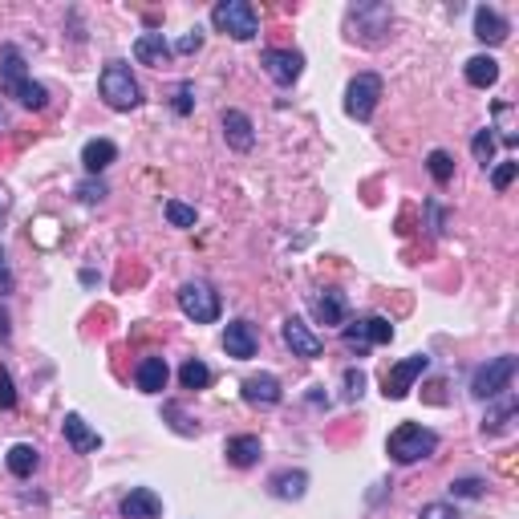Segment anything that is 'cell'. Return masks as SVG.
Wrapping results in <instances>:
<instances>
[{"mask_svg": "<svg viewBox=\"0 0 519 519\" xmlns=\"http://www.w3.org/2000/svg\"><path fill=\"white\" fill-rule=\"evenodd\" d=\"M268 491H272L276 499H300V495L308 491V475L305 471H276V475L268 479Z\"/></svg>", "mask_w": 519, "mask_h": 519, "instance_id": "23", "label": "cell"}, {"mask_svg": "<svg viewBox=\"0 0 519 519\" xmlns=\"http://www.w3.org/2000/svg\"><path fill=\"white\" fill-rule=\"evenodd\" d=\"M9 292H13V268L4 260V247H0V297H9Z\"/></svg>", "mask_w": 519, "mask_h": 519, "instance_id": "38", "label": "cell"}, {"mask_svg": "<svg viewBox=\"0 0 519 519\" xmlns=\"http://www.w3.org/2000/svg\"><path fill=\"white\" fill-rule=\"evenodd\" d=\"M511 378H515V357H511V353L491 357L487 365L475 370V378H471V394H475L479 402H495V398H503L511 389Z\"/></svg>", "mask_w": 519, "mask_h": 519, "instance_id": "5", "label": "cell"}, {"mask_svg": "<svg viewBox=\"0 0 519 519\" xmlns=\"http://www.w3.org/2000/svg\"><path fill=\"white\" fill-rule=\"evenodd\" d=\"M418 519H463V515H458L455 503H426V507L418 511Z\"/></svg>", "mask_w": 519, "mask_h": 519, "instance_id": "34", "label": "cell"}, {"mask_svg": "<svg viewBox=\"0 0 519 519\" xmlns=\"http://www.w3.org/2000/svg\"><path fill=\"white\" fill-rule=\"evenodd\" d=\"M381 102V78L378 73H357V78L345 86V114L353 122H370L373 110Z\"/></svg>", "mask_w": 519, "mask_h": 519, "instance_id": "7", "label": "cell"}, {"mask_svg": "<svg viewBox=\"0 0 519 519\" xmlns=\"http://www.w3.org/2000/svg\"><path fill=\"white\" fill-rule=\"evenodd\" d=\"M317 317L325 321V325H345V317H349V300H345V292L337 289H325L317 297Z\"/></svg>", "mask_w": 519, "mask_h": 519, "instance_id": "24", "label": "cell"}, {"mask_svg": "<svg viewBox=\"0 0 519 519\" xmlns=\"http://www.w3.org/2000/svg\"><path fill=\"white\" fill-rule=\"evenodd\" d=\"M171 54H175V49H171V41L163 33H142L138 41H134V57H138L142 65H155V70L167 65Z\"/></svg>", "mask_w": 519, "mask_h": 519, "instance_id": "18", "label": "cell"}, {"mask_svg": "<svg viewBox=\"0 0 519 519\" xmlns=\"http://www.w3.org/2000/svg\"><path fill=\"white\" fill-rule=\"evenodd\" d=\"M118 159V146L110 138H89L86 146H81V167L89 171V175H97V171H106L110 163Z\"/></svg>", "mask_w": 519, "mask_h": 519, "instance_id": "21", "label": "cell"}, {"mask_svg": "<svg viewBox=\"0 0 519 519\" xmlns=\"http://www.w3.org/2000/svg\"><path fill=\"white\" fill-rule=\"evenodd\" d=\"M199 45H203V33H199V29H191V33H187L183 41L175 45V54H195V49H199Z\"/></svg>", "mask_w": 519, "mask_h": 519, "instance_id": "39", "label": "cell"}, {"mask_svg": "<svg viewBox=\"0 0 519 519\" xmlns=\"http://www.w3.org/2000/svg\"><path fill=\"white\" fill-rule=\"evenodd\" d=\"M426 370H431V357H426V353H414V357L389 365V373H386V398H389V402H402V398L414 389V381L423 378Z\"/></svg>", "mask_w": 519, "mask_h": 519, "instance_id": "9", "label": "cell"}, {"mask_svg": "<svg viewBox=\"0 0 519 519\" xmlns=\"http://www.w3.org/2000/svg\"><path fill=\"white\" fill-rule=\"evenodd\" d=\"M381 33H389V9L386 4H357L349 9V37L353 41H365V45H378Z\"/></svg>", "mask_w": 519, "mask_h": 519, "instance_id": "8", "label": "cell"}, {"mask_svg": "<svg viewBox=\"0 0 519 519\" xmlns=\"http://www.w3.org/2000/svg\"><path fill=\"white\" fill-rule=\"evenodd\" d=\"M65 442H70L78 455H94L97 447H102V439H97V431H89L86 426V418L81 414H65Z\"/></svg>", "mask_w": 519, "mask_h": 519, "instance_id": "20", "label": "cell"}, {"mask_svg": "<svg viewBox=\"0 0 519 519\" xmlns=\"http://www.w3.org/2000/svg\"><path fill=\"white\" fill-rule=\"evenodd\" d=\"M118 507H122L126 519H159L163 515V499L150 491V487H134V491L126 495Z\"/></svg>", "mask_w": 519, "mask_h": 519, "instance_id": "16", "label": "cell"}, {"mask_svg": "<svg viewBox=\"0 0 519 519\" xmlns=\"http://www.w3.org/2000/svg\"><path fill=\"white\" fill-rule=\"evenodd\" d=\"M280 333H284V345L292 349V357L313 361V357H321V353H325V341H321V337L313 333V329H308L300 317H289V321H284Z\"/></svg>", "mask_w": 519, "mask_h": 519, "instance_id": "12", "label": "cell"}, {"mask_svg": "<svg viewBox=\"0 0 519 519\" xmlns=\"http://www.w3.org/2000/svg\"><path fill=\"white\" fill-rule=\"evenodd\" d=\"M167 378H171V370L163 357H142L138 370H134V386H138L142 394H163V389H167Z\"/></svg>", "mask_w": 519, "mask_h": 519, "instance_id": "17", "label": "cell"}, {"mask_svg": "<svg viewBox=\"0 0 519 519\" xmlns=\"http://www.w3.org/2000/svg\"><path fill=\"white\" fill-rule=\"evenodd\" d=\"M434 450H439V434L426 431V426H418V423H402L386 439V455L394 458V463H402V466L423 463V458L434 455Z\"/></svg>", "mask_w": 519, "mask_h": 519, "instance_id": "2", "label": "cell"}, {"mask_svg": "<svg viewBox=\"0 0 519 519\" xmlns=\"http://www.w3.org/2000/svg\"><path fill=\"white\" fill-rule=\"evenodd\" d=\"M255 329L247 325V321H231L228 329H223V349H228V357H236V361H247V357H255Z\"/></svg>", "mask_w": 519, "mask_h": 519, "instance_id": "15", "label": "cell"}, {"mask_svg": "<svg viewBox=\"0 0 519 519\" xmlns=\"http://www.w3.org/2000/svg\"><path fill=\"white\" fill-rule=\"evenodd\" d=\"M17 406V389H13L9 370H0V410H13Z\"/></svg>", "mask_w": 519, "mask_h": 519, "instance_id": "37", "label": "cell"}, {"mask_svg": "<svg viewBox=\"0 0 519 519\" xmlns=\"http://www.w3.org/2000/svg\"><path fill=\"white\" fill-rule=\"evenodd\" d=\"M426 171H431V179L439 187H447L450 179H455V159H450L447 150H431V155H426Z\"/></svg>", "mask_w": 519, "mask_h": 519, "instance_id": "28", "label": "cell"}, {"mask_svg": "<svg viewBox=\"0 0 519 519\" xmlns=\"http://www.w3.org/2000/svg\"><path fill=\"white\" fill-rule=\"evenodd\" d=\"M13 341V329H9V313H4V305H0V345Z\"/></svg>", "mask_w": 519, "mask_h": 519, "instance_id": "41", "label": "cell"}, {"mask_svg": "<svg viewBox=\"0 0 519 519\" xmlns=\"http://www.w3.org/2000/svg\"><path fill=\"white\" fill-rule=\"evenodd\" d=\"M212 25L220 29L223 37H231V41H252V37L260 33L255 4H247V0H220L212 9Z\"/></svg>", "mask_w": 519, "mask_h": 519, "instance_id": "4", "label": "cell"}, {"mask_svg": "<svg viewBox=\"0 0 519 519\" xmlns=\"http://www.w3.org/2000/svg\"><path fill=\"white\" fill-rule=\"evenodd\" d=\"M179 308H183V317H191L195 325H215L220 321V292L203 280H187L179 289Z\"/></svg>", "mask_w": 519, "mask_h": 519, "instance_id": "6", "label": "cell"}, {"mask_svg": "<svg viewBox=\"0 0 519 519\" xmlns=\"http://www.w3.org/2000/svg\"><path fill=\"white\" fill-rule=\"evenodd\" d=\"M471 155H475V163H491L495 159V134L491 130H479L475 134V142H471Z\"/></svg>", "mask_w": 519, "mask_h": 519, "instance_id": "30", "label": "cell"}, {"mask_svg": "<svg viewBox=\"0 0 519 519\" xmlns=\"http://www.w3.org/2000/svg\"><path fill=\"white\" fill-rule=\"evenodd\" d=\"M511 418H515V402H511V398H507V402H503V406H499V410H491V414H487V423H483V431L499 434V431H503V426H507V423H511Z\"/></svg>", "mask_w": 519, "mask_h": 519, "instance_id": "31", "label": "cell"}, {"mask_svg": "<svg viewBox=\"0 0 519 519\" xmlns=\"http://www.w3.org/2000/svg\"><path fill=\"white\" fill-rule=\"evenodd\" d=\"M223 455H228L231 466H255L260 463V439L255 434H236V439H228V447H223Z\"/></svg>", "mask_w": 519, "mask_h": 519, "instance_id": "22", "label": "cell"}, {"mask_svg": "<svg viewBox=\"0 0 519 519\" xmlns=\"http://www.w3.org/2000/svg\"><path fill=\"white\" fill-rule=\"evenodd\" d=\"M223 138H228L231 150L247 155V150L255 146V126H252V118H247L244 110H223Z\"/></svg>", "mask_w": 519, "mask_h": 519, "instance_id": "13", "label": "cell"}, {"mask_svg": "<svg viewBox=\"0 0 519 519\" xmlns=\"http://www.w3.org/2000/svg\"><path fill=\"white\" fill-rule=\"evenodd\" d=\"M167 223L171 228H195V207H187V203H179V199H167Z\"/></svg>", "mask_w": 519, "mask_h": 519, "instance_id": "29", "label": "cell"}, {"mask_svg": "<svg viewBox=\"0 0 519 519\" xmlns=\"http://www.w3.org/2000/svg\"><path fill=\"white\" fill-rule=\"evenodd\" d=\"M483 479H458V483H450V491L458 495V499H479L483 495Z\"/></svg>", "mask_w": 519, "mask_h": 519, "instance_id": "35", "label": "cell"}, {"mask_svg": "<svg viewBox=\"0 0 519 519\" xmlns=\"http://www.w3.org/2000/svg\"><path fill=\"white\" fill-rule=\"evenodd\" d=\"M466 81H471V86L475 89H491L495 81H499V62H495V57H487V54H479V57H471V62H466Z\"/></svg>", "mask_w": 519, "mask_h": 519, "instance_id": "25", "label": "cell"}, {"mask_svg": "<svg viewBox=\"0 0 519 519\" xmlns=\"http://www.w3.org/2000/svg\"><path fill=\"white\" fill-rule=\"evenodd\" d=\"M106 183H102V179H86V183H78V199L81 203H102L106 199Z\"/></svg>", "mask_w": 519, "mask_h": 519, "instance_id": "33", "label": "cell"}, {"mask_svg": "<svg viewBox=\"0 0 519 519\" xmlns=\"http://www.w3.org/2000/svg\"><path fill=\"white\" fill-rule=\"evenodd\" d=\"M345 341H349L357 353H365L370 345H389V341H394V325H389L386 317H361L357 325L345 329Z\"/></svg>", "mask_w": 519, "mask_h": 519, "instance_id": "11", "label": "cell"}, {"mask_svg": "<svg viewBox=\"0 0 519 519\" xmlns=\"http://www.w3.org/2000/svg\"><path fill=\"white\" fill-rule=\"evenodd\" d=\"M515 175H519V163H499V167H495L491 171V187H495V191H507V187L511 183H515Z\"/></svg>", "mask_w": 519, "mask_h": 519, "instance_id": "32", "label": "cell"}, {"mask_svg": "<svg viewBox=\"0 0 519 519\" xmlns=\"http://www.w3.org/2000/svg\"><path fill=\"white\" fill-rule=\"evenodd\" d=\"M0 94L17 97L25 110H45V106H49V89L37 86V81L29 78L25 54H21L17 45H4V49H0Z\"/></svg>", "mask_w": 519, "mask_h": 519, "instance_id": "1", "label": "cell"}, {"mask_svg": "<svg viewBox=\"0 0 519 519\" xmlns=\"http://www.w3.org/2000/svg\"><path fill=\"white\" fill-rule=\"evenodd\" d=\"M179 381H183V389H207V386H212V370H207L199 357H191V361H183Z\"/></svg>", "mask_w": 519, "mask_h": 519, "instance_id": "27", "label": "cell"}, {"mask_svg": "<svg viewBox=\"0 0 519 519\" xmlns=\"http://www.w3.org/2000/svg\"><path fill=\"white\" fill-rule=\"evenodd\" d=\"M260 65H264V73L276 86H292V81L305 73V57H300L297 49H264V54H260Z\"/></svg>", "mask_w": 519, "mask_h": 519, "instance_id": "10", "label": "cell"}, {"mask_svg": "<svg viewBox=\"0 0 519 519\" xmlns=\"http://www.w3.org/2000/svg\"><path fill=\"white\" fill-rule=\"evenodd\" d=\"M4 463H9V471L17 479H29L37 471V463H41V455H37V447H29V442H17V447H9Z\"/></svg>", "mask_w": 519, "mask_h": 519, "instance_id": "26", "label": "cell"}, {"mask_svg": "<svg viewBox=\"0 0 519 519\" xmlns=\"http://www.w3.org/2000/svg\"><path fill=\"white\" fill-rule=\"evenodd\" d=\"M361 394H365V373H361V370H345V398H353V402H357Z\"/></svg>", "mask_w": 519, "mask_h": 519, "instance_id": "36", "label": "cell"}, {"mask_svg": "<svg viewBox=\"0 0 519 519\" xmlns=\"http://www.w3.org/2000/svg\"><path fill=\"white\" fill-rule=\"evenodd\" d=\"M284 389H280V378L276 373H252L244 381V402L247 406H280Z\"/></svg>", "mask_w": 519, "mask_h": 519, "instance_id": "14", "label": "cell"}, {"mask_svg": "<svg viewBox=\"0 0 519 519\" xmlns=\"http://www.w3.org/2000/svg\"><path fill=\"white\" fill-rule=\"evenodd\" d=\"M175 114H191V86H179V94H175Z\"/></svg>", "mask_w": 519, "mask_h": 519, "instance_id": "40", "label": "cell"}, {"mask_svg": "<svg viewBox=\"0 0 519 519\" xmlns=\"http://www.w3.org/2000/svg\"><path fill=\"white\" fill-rule=\"evenodd\" d=\"M507 33H511L507 17H499L495 9L479 4V9H475V37H479V41H483V45H499V41H507Z\"/></svg>", "mask_w": 519, "mask_h": 519, "instance_id": "19", "label": "cell"}, {"mask_svg": "<svg viewBox=\"0 0 519 519\" xmlns=\"http://www.w3.org/2000/svg\"><path fill=\"white\" fill-rule=\"evenodd\" d=\"M97 94H102V102H106L110 110H134L142 102V89H138V81H134V73L126 62H110L106 70H102Z\"/></svg>", "mask_w": 519, "mask_h": 519, "instance_id": "3", "label": "cell"}]
</instances>
